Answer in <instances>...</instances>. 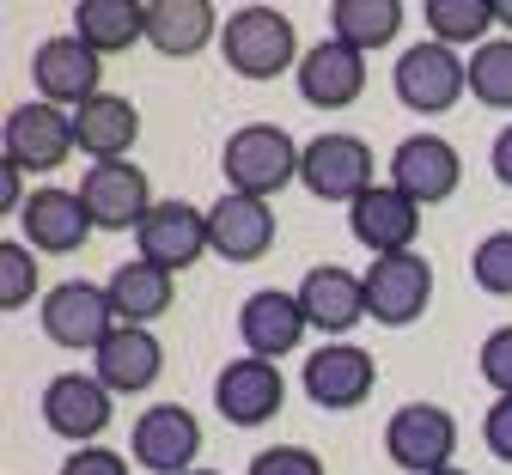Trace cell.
Wrapping results in <instances>:
<instances>
[{"label": "cell", "instance_id": "obj_1", "mask_svg": "<svg viewBox=\"0 0 512 475\" xmlns=\"http://www.w3.org/2000/svg\"><path fill=\"white\" fill-rule=\"evenodd\" d=\"M299 141L281 128V122H244L232 128V141L220 147V171H226V189L232 195H256L269 201L281 195L287 183H299Z\"/></svg>", "mask_w": 512, "mask_h": 475}, {"label": "cell", "instance_id": "obj_2", "mask_svg": "<svg viewBox=\"0 0 512 475\" xmlns=\"http://www.w3.org/2000/svg\"><path fill=\"white\" fill-rule=\"evenodd\" d=\"M220 55L244 80H281L287 67L299 74V31L281 7H238L220 31Z\"/></svg>", "mask_w": 512, "mask_h": 475}, {"label": "cell", "instance_id": "obj_3", "mask_svg": "<svg viewBox=\"0 0 512 475\" xmlns=\"http://www.w3.org/2000/svg\"><path fill=\"white\" fill-rule=\"evenodd\" d=\"M299 183H305L317 201H342V208H354V201L378 183L372 147L360 141V134H348V128L311 134L305 153H299Z\"/></svg>", "mask_w": 512, "mask_h": 475}, {"label": "cell", "instance_id": "obj_4", "mask_svg": "<svg viewBox=\"0 0 512 475\" xmlns=\"http://www.w3.org/2000/svg\"><path fill=\"white\" fill-rule=\"evenodd\" d=\"M37 323L55 348H74V354H98L110 335H116V305L98 281H61L37 299Z\"/></svg>", "mask_w": 512, "mask_h": 475}, {"label": "cell", "instance_id": "obj_5", "mask_svg": "<svg viewBox=\"0 0 512 475\" xmlns=\"http://www.w3.org/2000/svg\"><path fill=\"white\" fill-rule=\"evenodd\" d=\"M0 153H7V165L19 171H55L68 165V153H80V134H74V110L61 104H13L7 122H0Z\"/></svg>", "mask_w": 512, "mask_h": 475}, {"label": "cell", "instance_id": "obj_6", "mask_svg": "<svg viewBox=\"0 0 512 475\" xmlns=\"http://www.w3.org/2000/svg\"><path fill=\"white\" fill-rule=\"evenodd\" d=\"M391 86H397L403 110H415V116H445V110L470 92V61H464L458 49H445V43L427 37V43H415V49L397 55Z\"/></svg>", "mask_w": 512, "mask_h": 475}, {"label": "cell", "instance_id": "obj_7", "mask_svg": "<svg viewBox=\"0 0 512 475\" xmlns=\"http://www.w3.org/2000/svg\"><path fill=\"white\" fill-rule=\"evenodd\" d=\"M384 451L397 469L409 475H439L458 457V421L439 402H403V409L384 421Z\"/></svg>", "mask_w": 512, "mask_h": 475}, {"label": "cell", "instance_id": "obj_8", "mask_svg": "<svg viewBox=\"0 0 512 475\" xmlns=\"http://www.w3.org/2000/svg\"><path fill=\"white\" fill-rule=\"evenodd\" d=\"M433 305V262L421 250L409 256H378L366 268V317L384 329H409Z\"/></svg>", "mask_w": 512, "mask_h": 475}, {"label": "cell", "instance_id": "obj_9", "mask_svg": "<svg viewBox=\"0 0 512 475\" xmlns=\"http://www.w3.org/2000/svg\"><path fill=\"white\" fill-rule=\"evenodd\" d=\"M31 80H37V98L43 104H61V110H80V104H92L104 86V55L98 49H86L74 31L68 37H43L37 49H31Z\"/></svg>", "mask_w": 512, "mask_h": 475}, {"label": "cell", "instance_id": "obj_10", "mask_svg": "<svg viewBox=\"0 0 512 475\" xmlns=\"http://www.w3.org/2000/svg\"><path fill=\"white\" fill-rule=\"evenodd\" d=\"M80 201L98 232H141V220L159 208L153 201V183L135 159H110V165H92L80 177Z\"/></svg>", "mask_w": 512, "mask_h": 475}, {"label": "cell", "instance_id": "obj_11", "mask_svg": "<svg viewBox=\"0 0 512 475\" xmlns=\"http://www.w3.org/2000/svg\"><path fill=\"white\" fill-rule=\"evenodd\" d=\"M464 183V159L458 147L445 141V134H409V141H397L391 153V189H403L415 208H439V201H452Z\"/></svg>", "mask_w": 512, "mask_h": 475}, {"label": "cell", "instance_id": "obj_12", "mask_svg": "<svg viewBox=\"0 0 512 475\" xmlns=\"http://www.w3.org/2000/svg\"><path fill=\"white\" fill-rule=\"evenodd\" d=\"M135 256L165 268V275H183L208 256V208H189V201H159V208L141 220L135 232Z\"/></svg>", "mask_w": 512, "mask_h": 475}, {"label": "cell", "instance_id": "obj_13", "mask_svg": "<svg viewBox=\"0 0 512 475\" xmlns=\"http://www.w3.org/2000/svg\"><path fill=\"white\" fill-rule=\"evenodd\" d=\"M281 402H287V378L275 360H256V354H238L220 366L214 378V409L232 421V427H263L281 415Z\"/></svg>", "mask_w": 512, "mask_h": 475}, {"label": "cell", "instance_id": "obj_14", "mask_svg": "<svg viewBox=\"0 0 512 475\" xmlns=\"http://www.w3.org/2000/svg\"><path fill=\"white\" fill-rule=\"evenodd\" d=\"M141 469L153 475H189L202 457V421L183 409V402H153V409L135 421V439H128Z\"/></svg>", "mask_w": 512, "mask_h": 475}, {"label": "cell", "instance_id": "obj_15", "mask_svg": "<svg viewBox=\"0 0 512 475\" xmlns=\"http://www.w3.org/2000/svg\"><path fill=\"white\" fill-rule=\"evenodd\" d=\"M348 232L372 250V262H378V256H409L415 238H421V208H415L403 189L372 183L354 208H348Z\"/></svg>", "mask_w": 512, "mask_h": 475}, {"label": "cell", "instance_id": "obj_16", "mask_svg": "<svg viewBox=\"0 0 512 475\" xmlns=\"http://www.w3.org/2000/svg\"><path fill=\"white\" fill-rule=\"evenodd\" d=\"M43 427L55 439H68L74 451L80 445H98V433L110 427V390L86 372H61L43 384Z\"/></svg>", "mask_w": 512, "mask_h": 475}, {"label": "cell", "instance_id": "obj_17", "mask_svg": "<svg viewBox=\"0 0 512 475\" xmlns=\"http://www.w3.org/2000/svg\"><path fill=\"white\" fill-rule=\"evenodd\" d=\"M372 384H378V366L354 342H324L305 360V396L317 402V409H330V415L360 409V402L372 396Z\"/></svg>", "mask_w": 512, "mask_h": 475}, {"label": "cell", "instance_id": "obj_18", "mask_svg": "<svg viewBox=\"0 0 512 475\" xmlns=\"http://www.w3.org/2000/svg\"><path fill=\"white\" fill-rule=\"evenodd\" d=\"M293 80H299V98L311 110H348L366 92V55L348 49L342 37H324V43L305 49V61H299Z\"/></svg>", "mask_w": 512, "mask_h": 475}, {"label": "cell", "instance_id": "obj_19", "mask_svg": "<svg viewBox=\"0 0 512 475\" xmlns=\"http://www.w3.org/2000/svg\"><path fill=\"white\" fill-rule=\"evenodd\" d=\"M19 232H25V244H31L37 256H74V250L86 244V232H98V226H92V214H86L80 189L43 183V189H31V201H25Z\"/></svg>", "mask_w": 512, "mask_h": 475}, {"label": "cell", "instance_id": "obj_20", "mask_svg": "<svg viewBox=\"0 0 512 475\" xmlns=\"http://www.w3.org/2000/svg\"><path fill=\"white\" fill-rule=\"evenodd\" d=\"M299 311L311 329H324V335H342L354 323H372L366 317V275H354V268H336V262H317L305 268V281H299Z\"/></svg>", "mask_w": 512, "mask_h": 475}, {"label": "cell", "instance_id": "obj_21", "mask_svg": "<svg viewBox=\"0 0 512 475\" xmlns=\"http://www.w3.org/2000/svg\"><path fill=\"white\" fill-rule=\"evenodd\" d=\"M208 250L220 262H263L275 250V208L256 195H220L208 208Z\"/></svg>", "mask_w": 512, "mask_h": 475}, {"label": "cell", "instance_id": "obj_22", "mask_svg": "<svg viewBox=\"0 0 512 475\" xmlns=\"http://www.w3.org/2000/svg\"><path fill=\"white\" fill-rule=\"evenodd\" d=\"M305 311H299V293H281V287H263L238 305V335H244V354L256 360H287L299 342H305Z\"/></svg>", "mask_w": 512, "mask_h": 475}, {"label": "cell", "instance_id": "obj_23", "mask_svg": "<svg viewBox=\"0 0 512 475\" xmlns=\"http://www.w3.org/2000/svg\"><path fill=\"white\" fill-rule=\"evenodd\" d=\"M165 372V348L153 329H135V323H116V335L92 354V378L110 390V396H141L153 390Z\"/></svg>", "mask_w": 512, "mask_h": 475}, {"label": "cell", "instance_id": "obj_24", "mask_svg": "<svg viewBox=\"0 0 512 475\" xmlns=\"http://www.w3.org/2000/svg\"><path fill=\"white\" fill-rule=\"evenodd\" d=\"M226 19L208 7V0H147V43L171 61L202 55L208 43H220Z\"/></svg>", "mask_w": 512, "mask_h": 475}, {"label": "cell", "instance_id": "obj_25", "mask_svg": "<svg viewBox=\"0 0 512 475\" xmlns=\"http://www.w3.org/2000/svg\"><path fill=\"white\" fill-rule=\"evenodd\" d=\"M74 134H80V153L92 165H110V159H128V147L141 141V110L116 98V92H98L92 104L74 110Z\"/></svg>", "mask_w": 512, "mask_h": 475}, {"label": "cell", "instance_id": "obj_26", "mask_svg": "<svg viewBox=\"0 0 512 475\" xmlns=\"http://www.w3.org/2000/svg\"><path fill=\"white\" fill-rule=\"evenodd\" d=\"M104 293H110V305H116L122 323L153 329V317H165L171 299H177V275H165V268H153V262L135 256V262H122L116 275L104 281Z\"/></svg>", "mask_w": 512, "mask_h": 475}, {"label": "cell", "instance_id": "obj_27", "mask_svg": "<svg viewBox=\"0 0 512 475\" xmlns=\"http://www.w3.org/2000/svg\"><path fill=\"white\" fill-rule=\"evenodd\" d=\"M74 37L98 55H122V49L147 43V0H80Z\"/></svg>", "mask_w": 512, "mask_h": 475}, {"label": "cell", "instance_id": "obj_28", "mask_svg": "<svg viewBox=\"0 0 512 475\" xmlns=\"http://www.w3.org/2000/svg\"><path fill=\"white\" fill-rule=\"evenodd\" d=\"M397 31H403V7H397V0H336V7H330V37H342L360 55L397 43Z\"/></svg>", "mask_w": 512, "mask_h": 475}, {"label": "cell", "instance_id": "obj_29", "mask_svg": "<svg viewBox=\"0 0 512 475\" xmlns=\"http://www.w3.org/2000/svg\"><path fill=\"white\" fill-rule=\"evenodd\" d=\"M427 31L445 49H458V43L482 49L494 31V0H427Z\"/></svg>", "mask_w": 512, "mask_h": 475}, {"label": "cell", "instance_id": "obj_30", "mask_svg": "<svg viewBox=\"0 0 512 475\" xmlns=\"http://www.w3.org/2000/svg\"><path fill=\"white\" fill-rule=\"evenodd\" d=\"M470 92L488 110H512V37H488L470 49Z\"/></svg>", "mask_w": 512, "mask_h": 475}, {"label": "cell", "instance_id": "obj_31", "mask_svg": "<svg viewBox=\"0 0 512 475\" xmlns=\"http://www.w3.org/2000/svg\"><path fill=\"white\" fill-rule=\"evenodd\" d=\"M31 299H37V250L25 238H7L0 244V305L25 311Z\"/></svg>", "mask_w": 512, "mask_h": 475}, {"label": "cell", "instance_id": "obj_32", "mask_svg": "<svg viewBox=\"0 0 512 475\" xmlns=\"http://www.w3.org/2000/svg\"><path fill=\"white\" fill-rule=\"evenodd\" d=\"M470 281H476L488 299H512V232H488V238L470 250Z\"/></svg>", "mask_w": 512, "mask_h": 475}, {"label": "cell", "instance_id": "obj_33", "mask_svg": "<svg viewBox=\"0 0 512 475\" xmlns=\"http://www.w3.org/2000/svg\"><path fill=\"white\" fill-rule=\"evenodd\" d=\"M244 475H324V457H317L311 445H269L256 451Z\"/></svg>", "mask_w": 512, "mask_h": 475}, {"label": "cell", "instance_id": "obj_34", "mask_svg": "<svg viewBox=\"0 0 512 475\" xmlns=\"http://www.w3.org/2000/svg\"><path fill=\"white\" fill-rule=\"evenodd\" d=\"M476 366H482V378L494 384V396H512V323H500L488 342L476 348Z\"/></svg>", "mask_w": 512, "mask_h": 475}, {"label": "cell", "instance_id": "obj_35", "mask_svg": "<svg viewBox=\"0 0 512 475\" xmlns=\"http://www.w3.org/2000/svg\"><path fill=\"white\" fill-rule=\"evenodd\" d=\"M61 475H128V457H116L104 445H80L61 457Z\"/></svg>", "mask_w": 512, "mask_h": 475}, {"label": "cell", "instance_id": "obj_36", "mask_svg": "<svg viewBox=\"0 0 512 475\" xmlns=\"http://www.w3.org/2000/svg\"><path fill=\"white\" fill-rule=\"evenodd\" d=\"M482 445L500 463H512V396H494V409L482 415Z\"/></svg>", "mask_w": 512, "mask_h": 475}, {"label": "cell", "instance_id": "obj_37", "mask_svg": "<svg viewBox=\"0 0 512 475\" xmlns=\"http://www.w3.org/2000/svg\"><path fill=\"white\" fill-rule=\"evenodd\" d=\"M25 201H31V195H25V171L0 159V214L19 220V214H25Z\"/></svg>", "mask_w": 512, "mask_h": 475}, {"label": "cell", "instance_id": "obj_38", "mask_svg": "<svg viewBox=\"0 0 512 475\" xmlns=\"http://www.w3.org/2000/svg\"><path fill=\"white\" fill-rule=\"evenodd\" d=\"M488 165H494V177H500V183L512 189V122H506V128L494 134V147H488Z\"/></svg>", "mask_w": 512, "mask_h": 475}, {"label": "cell", "instance_id": "obj_39", "mask_svg": "<svg viewBox=\"0 0 512 475\" xmlns=\"http://www.w3.org/2000/svg\"><path fill=\"white\" fill-rule=\"evenodd\" d=\"M494 25H506V31H512V0H494Z\"/></svg>", "mask_w": 512, "mask_h": 475}, {"label": "cell", "instance_id": "obj_40", "mask_svg": "<svg viewBox=\"0 0 512 475\" xmlns=\"http://www.w3.org/2000/svg\"><path fill=\"white\" fill-rule=\"evenodd\" d=\"M439 475H470V469H458V463H452V469H439Z\"/></svg>", "mask_w": 512, "mask_h": 475}, {"label": "cell", "instance_id": "obj_41", "mask_svg": "<svg viewBox=\"0 0 512 475\" xmlns=\"http://www.w3.org/2000/svg\"><path fill=\"white\" fill-rule=\"evenodd\" d=\"M189 475H220V469H189Z\"/></svg>", "mask_w": 512, "mask_h": 475}]
</instances>
